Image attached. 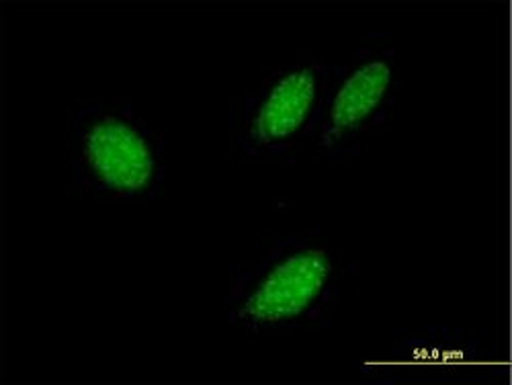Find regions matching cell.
Returning <instances> with one entry per match:
<instances>
[{
  "label": "cell",
  "instance_id": "obj_2",
  "mask_svg": "<svg viewBox=\"0 0 512 385\" xmlns=\"http://www.w3.org/2000/svg\"><path fill=\"white\" fill-rule=\"evenodd\" d=\"M166 140L130 99L91 101L72 121L70 162L76 185L101 203L142 205L166 179Z\"/></svg>",
  "mask_w": 512,
  "mask_h": 385
},
{
  "label": "cell",
  "instance_id": "obj_1",
  "mask_svg": "<svg viewBox=\"0 0 512 385\" xmlns=\"http://www.w3.org/2000/svg\"><path fill=\"white\" fill-rule=\"evenodd\" d=\"M343 279V256L322 232L285 236L254 267L236 271L228 322L252 336H287L314 324L326 328Z\"/></svg>",
  "mask_w": 512,
  "mask_h": 385
},
{
  "label": "cell",
  "instance_id": "obj_5",
  "mask_svg": "<svg viewBox=\"0 0 512 385\" xmlns=\"http://www.w3.org/2000/svg\"><path fill=\"white\" fill-rule=\"evenodd\" d=\"M498 375L486 330L465 338L453 328H422L404 336L383 365L379 383L400 379H490Z\"/></svg>",
  "mask_w": 512,
  "mask_h": 385
},
{
  "label": "cell",
  "instance_id": "obj_4",
  "mask_svg": "<svg viewBox=\"0 0 512 385\" xmlns=\"http://www.w3.org/2000/svg\"><path fill=\"white\" fill-rule=\"evenodd\" d=\"M330 80V66L302 50L232 103L238 148L252 158L283 156L310 140Z\"/></svg>",
  "mask_w": 512,
  "mask_h": 385
},
{
  "label": "cell",
  "instance_id": "obj_3",
  "mask_svg": "<svg viewBox=\"0 0 512 385\" xmlns=\"http://www.w3.org/2000/svg\"><path fill=\"white\" fill-rule=\"evenodd\" d=\"M402 66L394 46H361L330 68L328 89L310 142L326 162L361 154L369 134L388 123L402 91Z\"/></svg>",
  "mask_w": 512,
  "mask_h": 385
}]
</instances>
